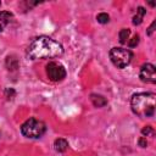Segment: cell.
<instances>
[{
    "label": "cell",
    "mask_w": 156,
    "mask_h": 156,
    "mask_svg": "<svg viewBox=\"0 0 156 156\" xmlns=\"http://www.w3.org/2000/svg\"><path fill=\"white\" fill-rule=\"evenodd\" d=\"M63 54L62 45L51 39L50 37H38L35 38L27 49V56L30 60H43V58H55Z\"/></svg>",
    "instance_id": "obj_1"
},
{
    "label": "cell",
    "mask_w": 156,
    "mask_h": 156,
    "mask_svg": "<svg viewBox=\"0 0 156 156\" xmlns=\"http://www.w3.org/2000/svg\"><path fill=\"white\" fill-rule=\"evenodd\" d=\"M155 98L154 93H138L130 99L132 111L139 117H152L155 113Z\"/></svg>",
    "instance_id": "obj_2"
},
{
    "label": "cell",
    "mask_w": 156,
    "mask_h": 156,
    "mask_svg": "<svg viewBox=\"0 0 156 156\" xmlns=\"http://www.w3.org/2000/svg\"><path fill=\"white\" fill-rule=\"evenodd\" d=\"M46 132V124L38 118H29L21 126V133L29 139H38Z\"/></svg>",
    "instance_id": "obj_3"
},
{
    "label": "cell",
    "mask_w": 156,
    "mask_h": 156,
    "mask_svg": "<svg viewBox=\"0 0 156 156\" xmlns=\"http://www.w3.org/2000/svg\"><path fill=\"white\" fill-rule=\"evenodd\" d=\"M133 54L130 50L124 48H112L110 50V58L117 68L127 67L132 61Z\"/></svg>",
    "instance_id": "obj_4"
},
{
    "label": "cell",
    "mask_w": 156,
    "mask_h": 156,
    "mask_svg": "<svg viewBox=\"0 0 156 156\" xmlns=\"http://www.w3.org/2000/svg\"><path fill=\"white\" fill-rule=\"evenodd\" d=\"M46 74L50 80L60 82L66 77V69L60 62L51 61L46 65Z\"/></svg>",
    "instance_id": "obj_5"
},
{
    "label": "cell",
    "mask_w": 156,
    "mask_h": 156,
    "mask_svg": "<svg viewBox=\"0 0 156 156\" xmlns=\"http://www.w3.org/2000/svg\"><path fill=\"white\" fill-rule=\"evenodd\" d=\"M139 78L144 83L155 84L156 83V71L152 63H144L139 72Z\"/></svg>",
    "instance_id": "obj_6"
},
{
    "label": "cell",
    "mask_w": 156,
    "mask_h": 156,
    "mask_svg": "<svg viewBox=\"0 0 156 156\" xmlns=\"http://www.w3.org/2000/svg\"><path fill=\"white\" fill-rule=\"evenodd\" d=\"M90 100L95 107H104L107 105V100L102 95H99V94H91Z\"/></svg>",
    "instance_id": "obj_7"
},
{
    "label": "cell",
    "mask_w": 156,
    "mask_h": 156,
    "mask_svg": "<svg viewBox=\"0 0 156 156\" xmlns=\"http://www.w3.org/2000/svg\"><path fill=\"white\" fill-rule=\"evenodd\" d=\"M12 18V13L9 12V11H1L0 12V32L10 23Z\"/></svg>",
    "instance_id": "obj_8"
},
{
    "label": "cell",
    "mask_w": 156,
    "mask_h": 156,
    "mask_svg": "<svg viewBox=\"0 0 156 156\" xmlns=\"http://www.w3.org/2000/svg\"><path fill=\"white\" fill-rule=\"evenodd\" d=\"M54 147L57 152H65L67 149H68V141L66 139H62V138H58L55 140L54 143Z\"/></svg>",
    "instance_id": "obj_9"
},
{
    "label": "cell",
    "mask_w": 156,
    "mask_h": 156,
    "mask_svg": "<svg viewBox=\"0 0 156 156\" xmlns=\"http://www.w3.org/2000/svg\"><path fill=\"white\" fill-rule=\"evenodd\" d=\"M145 13H146V10H145L144 7H141V6H140V7H138L136 13H135V16L133 17V24H135V26L140 24V23L143 22V18H144Z\"/></svg>",
    "instance_id": "obj_10"
},
{
    "label": "cell",
    "mask_w": 156,
    "mask_h": 156,
    "mask_svg": "<svg viewBox=\"0 0 156 156\" xmlns=\"http://www.w3.org/2000/svg\"><path fill=\"white\" fill-rule=\"evenodd\" d=\"M129 35H130V30L128 28H123L119 30L118 33V38H119V43L121 44H127L129 41Z\"/></svg>",
    "instance_id": "obj_11"
},
{
    "label": "cell",
    "mask_w": 156,
    "mask_h": 156,
    "mask_svg": "<svg viewBox=\"0 0 156 156\" xmlns=\"http://www.w3.org/2000/svg\"><path fill=\"white\" fill-rule=\"evenodd\" d=\"M96 20H98L99 23L105 24V23H107V22L110 21V16H108L107 13H105V12H101V13H99V15L96 16Z\"/></svg>",
    "instance_id": "obj_12"
},
{
    "label": "cell",
    "mask_w": 156,
    "mask_h": 156,
    "mask_svg": "<svg viewBox=\"0 0 156 156\" xmlns=\"http://www.w3.org/2000/svg\"><path fill=\"white\" fill-rule=\"evenodd\" d=\"M154 128L152 127H150V126H146V127H144L143 129H141V134L144 135V136H149V135H154Z\"/></svg>",
    "instance_id": "obj_13"
},
{
    "label": "cell",
    "mask_w": 156,
    "mask_h": 156,
    "mask_svg": "<svg viewBox=\"0 0 156 156\" xmlns=\"http://www.w3.org/2000/svg\"><path fill=\"white\" fill-rule=\"evenodd\" d=\"M138 43H139V35H138V34H135V35L132 38V40H130V41H128V45H129L130 48H134V46H136V45H138Z\"/></svg>",
    "instance_id": "obj_14"
},
{
    "label": "cell",
    "mask_w": 156,
    "mask_h": 156,
    "mask_svg": "<svg viewBox=\"0 0 156 156\" xmlns=\"http://www.w3.org/2000/svg\"><path fill=\"white\" fill-rule=\"evenodd\" d=\"M138 144H139V146H141V147H146V146H147V141H146V138H144V136L139 138V140H138Z\"/></svg>",
    "instance_id": "obj_15"
},
{
    "label": "cell",
    "mask_w": 156,
    "mask_h": 156,
    "mask_svg": "<svg viewBox=\"0 0 156 156\" xmlns=\"http://www.w3.org/2000/svg\"><path fill=\"white\" fill-rule=\"evenodd\" d=\"M155 24H156V22L154 21V22L151 23V26L149 27V29H147V35H151V34L154 33V30H155Z\"/></svg>",
    "instance_id": "obj_16"
},
{
    "label": "cell",
    "mask_w": 156,
    "mask_h": 156,
    "mask_svg": "<svg viewBox=\"0 0 156 156\" xmlns=\"http://www.w3.org/2000/svg\"><path fill=\"white\" fill-rule=\"evenodd\" d=\"M0 5H1V2H0Z\"/></svg>",
    "instance_id": "obj_17"
}]
</instances>
